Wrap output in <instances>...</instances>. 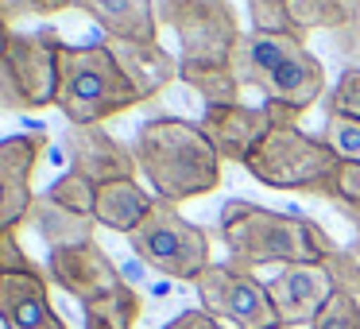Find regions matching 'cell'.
<instances>
[{
    "label": "cell",
    "mask_w": 360,
    "mask_h": 329,
    "mask_svg": "<svg viewBox=\"0 0 360 329\" xmlns=\"http://www.w3.org/2000/svg\"><path fill=\"white\" fill-rule=\"evenodd\" d=\"M217 233L229 248V264L244 267V271H256L267 264H326L341 248L318 221L302 217V213L267 209V205L244 202V198L221 205Z\"/></svg>",
    "instance_id": "cell-1"
},
{
    "label": "cell",
    "mask_w": 360,
    "mask_h": 329,
    "mask_svg": "<svg viewBox=\"0 0 360 329\" xmlns=\"http://www.w3.org/2000/svg\"><path fill=\"white\" fill-rule=\"evenodd\" d=\"M136 163L155 198L182 205L221 186V155L205 132L186 117H151L136 132Z\"/></svg>",
    "instance_id": "cell-2"
},
{
    "label": "cell",
    "mask_w": 360,
    "mask_h": 329,
    "mask_svg": "<svg viewBox=\"0 0 360 329\" xmlns=\"http://www.w3.org/2000/svg\"><path fill=\"white\" fill-rule=\"evenodd\" d=\"M229 63L240 86L264 89L267 101H279L295 112H306L329 93L326 66L298 32H244Z\"/></svg>",
    "instance_id": "cell-3"
},
{
    "label": "cell",
    "mask_w": 360,
    "mask_h": 329,
    "mask_svg": "<svg viewBox=\"0 0 360 329\" xmlns=\"http://www.w3.org/2000/svg\"><path fill=\"white\" fill-rule=\"evenodd\" d=\"M267 109V136L256 143V151L248 155L244 171L259 182V186L271 190H298V194H321L329 198L333 179L341 171V159L333 155L326 140L318 136H306L298 128L302 112L287 109L279 101H264Z\"/></svg>",
    "instance_id": "cell-4"
},
{
    "label": "cell",
    "mask_w": 360,
    "mask_h": 329,
    "mask_svg": "<svg viewBox=\"0 0 360 329\" xmlns=\"http://www.w3.org/2000/svg\"><path fill=\"white\" fill-rule=\"evenodd\" d=\"M55 105L70 124H105V120L120 117L143 101L105 43H94V47L63 43L58 47Z\"/></svg>",
    "instance_id": "cell-5"
},
{
    "label": "cell",
    "mask_w": 360,
    "mask_h": 329,
    "mask_svg": "<svg viewBox=\"0 0 360 329\" xmlns=\"http://www.w3.org/2000/svg\"><path fill=\"white\" fill-rule=\"evenodd\" d=\"M136 259L151 271H159L163 279H174V283H194L205 267L213 264L210 259V233L202 225H194L190 217H182L179 205L155 198L151 213L140 221L132 236Z\"/></svg>",
    "instance_id": "cell-6"
},
{
    "label": "cell",
    "mask_w": 360,
    "mask_h": 329,
    "mask_svg": "<svg viewBox=\"0 0 360 329\" xmlns=\"http://www.w3.org/2000/svg\"><path fill=\"white\" fill-rule=\"evenodd\" d=\"M155 20L179 39V63H229L244 35L233 0H155Z\"/></svg>",
    "instance_id": "cell-7"
},
{
    "label": "cell",
    "mask_w": 360,
    "mask_h": 329,
    "mask_svg": "<svg viewBox=\"0 0 360 329\" xmlns=\"http://www.w3.org/2000/svg\"><path fill=\"white\" fill-rule=\"evenodd\" d=\"M194 290L202 298V310L210 318H217L221 325H233V329L279 325V314L267 298V283H259L256 271H244L236 264H210L194 279Z\"/></svg>",
    "instance_id": "cell-8"
},
{
    "label": "cell",
    "mask_w": 360,
    "mask_h": 329,
    "mask_svg": "<svg viewBox=\"0 0 360 329\" xmlns=\"http://www.w3.org/2000/svg\"><path fill=\"white\" fill-rule=\"evenodd\" d=\"M58 47H63V39H58L51 27H39V32H12L8 51L0 55V63H4L20 101H24V112L55 105Z\"/></svg>",
    "instance_id": "cell-9"
},
{
    "label": "cell",
    "mask_w": 360,
    "mask_h": 329,
    "mask_svg": "<svg viewBox=\"0 0 360 329\" xmlns=\"http://www.w3.org/2000/svg\"><path fill=\"white\" fill-rule=\"evenodd\" d=\"M47 148L51 136L39 124L0 140V228H20L27 221L35 202L32 174L39 167V159L47 155Z\"/></svg>",
    "instance_id": "cell-10"
},
{
    "label": "cell",
    "mask_w": 360,
    "mask_h": 329,
    "mask_svg": "<svg viewBox=\"0 0 360 329\" xmlns=\"http://www.w3.org/2000/svg\"><path fill=\"white\" fill-rule=\"evenodd\" d=\"M47 279L86 306L94 298L109 295L112 287H120L124 275H120V267L112 264V256L101 244L86 240V244H70V248H51L47 252Z\"/></svg>",
    "instance_id": "cell-11"
},
{
    "label": "cell",
    "mask_w": 360,
    "mask_h": 329,
    "mask_svg": "<svg viewBox=\"0 0 360 329\" xmlns=\"http://www.w3.org/2000/svg\"><path fill=\"white\" fill-rule=\"evenodd\" d=\"M66 159H70V171L89 179L94 186L136 179V171H140L136 151L128 143H120L117 136H109L101 124H70L66 128Z\"/></svg>",
    "instance_id": "cell-12"
},
{
    "label": "cell",
    "mask_w": 360,
    "mask_h": 329,
    "mask_svg": "<svg viewBox=\"0 0 360 329\" xmlns=\"http://www.w3.org/2000/svg\"><path fill=\"white\" fill-rule=\"evenodd\" d=\"M333 295V279H329L326 264H287L267 279V298H271L279 325H310L318 310Z\"/></svg>",
    "instance_id": "cell-13"
},
{
    "label": "cell",
    "mask_w": 360,
    "mask_h": 329,
    "mask_svg": "<svg viewBox=\"0 0 360 329\" xmlns=\"http://www.w3.org/2000/svg\"><path fill=\"white\" fill-rule=\"evenodd\" d=\"M198 128L205 132V140L213 143V151L221 155V163H248V155L256 151V143L267 136L271 120H267L264 105H205Z\"/></svg>",
    "instance_id": "cell-14"
},
{
    "label": "cell",
    "mask_w": 360,
    "mask_h": 329,
    "mask_svg": "<svg viewBox=\"0 0 360 329\" xmlns=\"http://www.w3.org/2000/svg\"><path fill=\"white\" fill-rule=\"evenodd\" d=\"M0 321L4 329H66L51 302L47 275H4L0 279Z\"/></svg>",
    "instance_id": "cell-15"
},
{
    "label": "cell",
    "mask_w": 360,
    "mask_h": 329,
    "mask_svg": "<svg viewBox=\"0 0 360 329\" xmlns=\"http://www.w3.org/2000/svg\"><path fill=\"white\" fill-rule=\"evenodd\" d=\"M105 47L112 51V58L120 63L124 78L132 82V89L140 93V101L159 97L167 86L179 82V58L163 47V43H136V39H105Z\"/></svg>",
    "instance_id": "cell-16"
},
{
    "label": "cell",
    "mask_w": 360,
    "mask_h": 329,
    "mask_svg": "<svg viewBox=\"0 0 360 329\" xmlns=\"http://www.w3.org/2000/svg\"><path fill=\"white\" fill-rule=\"evenodd\" d=\"M70 8L86 12L105 32V39H136V43L159 39L155 0H70Z\"/></svg>",
    "instance_id": "cell-17"
},
{
    "label": "cell",
    "mask_w": 360,
    "mask_h": 329,
    "mask_svg": "<svg viewBox=\"0 0 360 329\" xmlns=\"http://www.w3.org/2000/svg\"><path fill=\"white\" fill-rule=\"evenodd\" d=\"M155 198L140 186L136 179H120V182H105L97 186V205H94V221L112 233L132 236L140 228V221L151 213Z\"/></svg>",
    "instance_id": "cell-18"
},
{
    "label": "cell",
    "mask_w": 360,
    "mask_h": 329,
    "mask_svg": "<svg viewBox=\"0 0 360 329\" xmlns=\"http://www.w3.org/2000/svg\"><path fill=\"white\" fill-rule=\"evenodd\" d=\"M24 225H32L35 233L47 240V248H70V244H86L94 240L97 221L86 217V213H70L63 205H55L47 194H39L32 202V213H27Z\"/></svg>",
    "instance_id": "cell-19"
},
{
    "label": "cell",
    "mask_w": 360,
    "mask_h": 329,
    "mask_svg": "<svg viewBox=\"0 0 360 329\" xmlns=\"http://www.w3.org/2000/svg\"><path fill=\"white\" fill-rule=\"evenodd\" d=\"M140 314H143V295L132 283H120L109 295H101V298L82 306L86 329H136Z\"/></svg>",
    "instance_id": "cell-20"
},
{
    "label": "cell",
    "mask_w": 360,
    "mask_h": 329,
    "mask_svg": "<svg viewBox=\"0 0 360 329\" xmlns=\"http://www.w3.org/2000/svg\"><path fill=\"white\" fill-rule=\"evenodd\" d=\"M179 82L194 89L205 105H233L240 101V78L233 74V63H182Z\"/></svg>",
    "instance_id": "cell-21"
},
{
    "label": "cell",
    "mask_w": 360,
    "mask_h": 329,
    "mask_svg": "<svg viewBox=\"0 0 360 329\" xmlns=\"http://www.w3.org/2000/svg\"><path fill=\"white\" fill-rule=\"evenodd\" d=\"M287 12L298 35L337 32L360 20V0H287Z\"/></svg>",
    "instance_id": "cell-22"
},
{
    "label": "cell",
    "mask_w": 360,
    "mask_h": 329,
    "mask_svg": "<svg viewBox=\"0 0 360 329\" xmlns=\"http://www.w3.org/2000/svg\"><path fill=\"white\" fill-rule=\"evenodd\" d=\"M47 198L55 205H63V209H70V213H86V217H94L97 186L89 179H82V174L66 171V174H58V179L47 186Z\"/></svg>",
    "instance_id": "cell-23"
},
{
    "label": "cell",
    "mask_w": 360,
    "mask_h": 329,
    "mask_svg": "<svg viewBox=\"0 0 360 329\" xmlns=\"http://www.w3.org/2000/svg\"><path fill=\"white\" fill-rule=\"evenodd\" d=\"M321 140L333 148V155L341 163H360V120H349V117H326V136Z\"/></svg>",
    "instance_id": "cell-24"
},
{
    "label": "cell",
    "mask_w": 360,
    "mask_h": 329,
    "mask_svg": "<svg viewBox=\"0 0 360 329\" xmlns=\"http://www.w3.org/2000/svg\"><path fill=\"white\" fill-rule=\"evenodd\" d=\"M310 329H360V298L333 290L329 302L318 310V318L310 321Z\"/></svg>",
    "instance_id": "cell-25"
},
{
    "label": "cell",
    "mask_w": 360,
    "mask_h": 329,
    "mask_svg": "<svg viewBox=\"0 0 360 329\" xmlns=\"http://www.w3.org/2000/svg\"><path fill=\"white\" fill-rule=\"evenodd\" d=\"M326 101H329V112H333V117L360 120V70L356 66H345L341 78L333 82V89L326 93Z\"/></svg>",
    "instance_id": "cell-26"
},
{
    "label": "cell",
    "mask_w": 360,
    "mask_h": 329,
    "mask_svg": "<svg viewBox=\"0 0 360 329\" xmlns=\"http://www.w3.org/2000/svg\"><path fill=\"white\" fill-rule=\"evenodd\" d=\"M326 271H329V279H333V290L360 298V256L352 248H337L333 256L326 259Z\"/></svg>",
    "instance_id": "cell-27"
},
{
    "label": "cell",
    "mask_w": 360,
    "mask_h": 329,
    "mask_svg": "<svg viewBox=\"0 0 360 329\" xmlns=\"http://www.w3.org/2000/svg\"><path fill=\"white\" fill-rule=\"evenodd\" d=\"M0 275H47L16 240V228H0Z\"/></svg>",
    "instance_id": "cell-28"
},
{
    "label": "cell",
    "mask_w": 360,
    "mask_h": 329,
    "mask_svg": "<svg viewBox=\"0 0 360 329\" xmlns=\"http://www.w3.org/2000/svg\"><path fill=\"white\" fill-rule=\"evenodd\" d=\"M252 12V32H295V24H290V12H287V0L283 4H267V0H259V4H248Z\"/></svg>",
    "instance_id": "cell-29"
},
{
    "label": "cell",
    "mask_w": 360,
    "mask_h": 329,
    "mask_svg": "<svg viewBox=\"0 0 360 329\" xmlns=\"http://www.w3.org/2000/svg\"><path fill=\"white\" fill-rule=\"evenodd\" d=\"M63 8H70V0H0V12H4L8 24H16L24 16H55Z\"/></svg>",
    "instance_id": "cell-30"
},
{
    "label": "cell",
    "mask_w": 360,
    "mask_h": 329,
    "mask_svg": "<svg viewBox=\"0 0 360 329\" xmlns=\"http://www.w3.org/2000/svg\"><path fill=\"white\" fill-rule=\"evenodd\" d=\"M329 39H333V47L345 55V63L360 70V20H356V24H349V27H337V32H329Z\"/></svg>",
    "instance_id": "cell-31"
},
{
    "label": "cell",
    "mask_w": 360,
    "mask_h": 329,
    "mask_svg": "<svg viewBox=\"0 0 360 329\" xmlns=\"http://www.w3.org/2000/svg\"><path fill=\"white\" fill-rule=\"evenodd\" d=\"M163 329H225L217 318H210L205 310H182L174 321H167Z\"/></svg>",
    "instance_id": "cell-32"
},
{
    "label": "cell",
    "mask_w": 360,
    "mask_h": 329,
    "mask_svg": "<svg viewBox=\"0 0 360 329\" xmlns=\"http://www.w3.org/2000/svg\"><path fill=\"white\" fill-rule=\"evenodd\" d=\"M8 39H12V24L4 20V12H0V55L8 51Z\"/></svg>",
    "instance_id": "cell-33"
},
{
    "label": "cell",
    "mask_w": 360,
    "mask_h": 329,
    "mask_svg": "<svg viewBox=\"0 0 360 329\" xmlns=\"http://www.w3.org/2000/svg\"><path fill=\"white\" fill-rule=\"evenodd\" d=\"M248 4H259V0H248ZM267 4H283V0H267Z\"/></svg>",
    "instance_id": "cell-34"
},
{
    "label": "cell",
    "mask_w": 360,
    "mask_h": 329,
    "mask_svg": "<svg viewBox=\"0 0 360 329\" xmlns=\"http://www.w3.org/2000/svg\"><path fill=\"white\" fill-rule=\"evenodd\" d=\"M275 329H290V325H275Z\"/></svg>",
    "instance_id": "cell-35"
},
{
    "label": "cell",
    "mask_w": 360,
    "mask_h": 329,
    "mask_svg": "<svg viewBox=\"0 0 360 329\" xmlns=\"http://www.w3.org/2000/svg\"><path fill=\"white\" fill-rule=\"evenodd\" d=\"M0 279H4V275H0Z\"/></svg>",
    "instance_id": "cell-36"
}]
</instances>
